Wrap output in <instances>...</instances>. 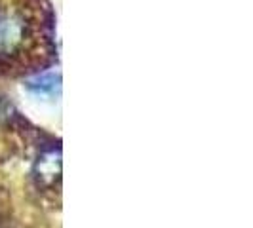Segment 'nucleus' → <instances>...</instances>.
<instances>
[{"label": "nucleus", "mask_w": 253, "mask_h": 228, "mask_svg": "<svg viewBox=\"0 0 253 228\" xmlns=\"http://www.w3.org/2000/svg\"><path fill=\"white\" fill-rule=\"evenodd\" d=\"M59 84V78H55L53 75H44L37 78L35 82H29L27 88L37 91V93H46V91H53Z\"/></svg>", "instance_id": "nucleus-3"}, {"label": "nucleus", "mask_w": 253, "mask_h": 228, "mask_svg": "<svg viewBox=\"0 0 253 228\" xmlns=\"http://www.w3.org/2000/svg\"><path fill=\"white\" fill-rule=\"evenodd\" d=\"M37 173L42 183H46L50 179V183H53L61 173V162H59V152H48L44 156H40L37 165Z\"/></svg>", "instance_id": "nucleus-2"}, {"label": "nucleus", "mask_w": 253, "mask_h": 228, "mask_svg": "<svg viewBox=\"0 0 253 228\" xmlns=\"http://www.w3.org/2000/svg\"><path fill=\"white\" fill-rule=\"evenodd\" d=\"M29 23L19 12L0 10V61H10L25 48Z\"/></svg>", "instance_id": "nucleus-1"}]
</instances>
